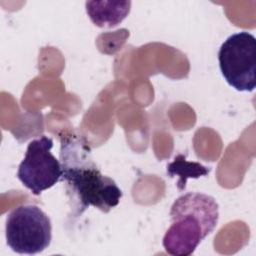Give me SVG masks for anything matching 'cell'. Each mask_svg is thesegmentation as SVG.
<instances>
[{
  "label": "cell",
  "mask_w": 256,
  "mask_h": 256,
  "mask_svg": "<svg viewBox=\"0 0 256 256\" xmlns=\"http://www.w3.org/2000/svg\"><path fill=\"white\" fill-rule=\"evenodd\" d=\"M60 162L62 179L72 192L80 214L90 206L103 213L118 206L123 196L116 182L101 173L92 159L91 148L80 135H66L61 139Z\"/></svg>",
  "instance_id": "obj_1"
},
{
  "label": "cell",
  "mask_w": 256,
  "mask_h": 256,
  "mask_svg": "<svg viewBox=\"0 0 256 256\" xmlns=\"http://www.w3.org/2000/svg\"><path fill=\"white\" fill-rule=\"evenodd\" d=\"M171 226L163 238L165 251L173 256H189L218 225L219 205L203 193L180 196L170 210Z\"/></svg>",
  "instance_id": "obj_2"
},
{
  "label": "cell",
  "mask_w": 256,
  "mask_h": 256,
  "mask_svg": "<svg viewBox=\"0 0 256 256\" xmlns=\"http://www.w3.org/2000/svg\"><path fill=\"white\" fill-rule=\"evenodd\" d=\"M7 245L18 254L42 253L52 241V224L48 215L37 205H21L6 218Z\"/></svg>",
  "instance_id": "obj_3"
},
{
  "label": "cell",
  "mask_w": 256,
  "mask_h": 256,
  "mask_svg": "<svg viewBox=\"0 0 256 256\" xmlns=\"http://www.w3.org/2000/svg\"><path fill=\"white\" fill-rule=\"evenodd\" d=\"M221 73L226 82L239 92L256 87V38L242 31L229 36L218 53Z\"/></svg>",
  "instance_id": "obj_4"
},
{
  "label": "cell",
  "mask_w": 256,
  "mask_h": 256,
  "mask_svg": "<svg viewBox=\"0 0 256 256\" xmlns=\"http://www.w3.org/2000/svg\"><path fill=\"white\" fill-rule=\"evenodd\" d=\"M52 148L53 140L50 137L41 136L32 140L19 165L18 179L36 196L62 179V165L52 154Z\"/></svg>",
  "instance_id": "obj_5"
},
{
  "label": "cell",
  "mask_w": 256,
  "mask_h": 256,
  "mask_svg": "<svg viewBox=\"0 0 256 256\" xmlns=\"http://www.w3.org/2000/svg\"><path fill=\"white\" fill-rule=\"evenodd\" d=\"M131 1H87L86 12L99 28H113L130 13Z\"/></svg>",
  "instance_id": "obj_6"
},
{
  "label": "cell",
  "mask_w": 256,
  "mask_h": 256,
  "mask_svg": "<svg viewBox=\"0 0 256 256\" xmlns=\"http://www.w3.org/2000/svg\"><path fill=\"white\" fill-rule=\"evenodd\" d=\"M167 173L170 177H179L177 182V188L180 191L185 190L187 180L189 178L198 179L200 177L207 176L210 173V168L198 163L187 161L186 156L179 154L177 155L173 162L167 165Z\"/></svg>",
  "instance_id": "obj_7"
}]
</instances>
